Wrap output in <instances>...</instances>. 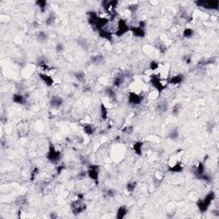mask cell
<instances>
[{"mask_svg": "<svg viewBox=\"0 0 219 219\" xmlns=\"http://www.w3.org/2000/svg\"><path fill=\"white\" fill-rule=\"evenodd\" d=\"M216 199V194L214 192H210L205 197L201 199H199L197 202V206H198L199 211L201 212H207V210L212 205L213 200Z\"/></svg>", "mask_w": 219, "mask_h": 219, "instance_id": "6da1fadb", "label": "cell"}, {"mask_svg": "<svg viewBox=\"0 0 219 219\" xmlns=\"http://www.w3.org/2000/svg\"><path fill=\"white\" fill-rule=\"evenodd\" d=\"M130 31V26L127 24V21L123 18H120L117 21V30L115 31V34L118 37L123 36L125 34Z\"/></svg>", "mask_w": 219, "mask_h": 219, "instance_id": "7a4b0ae2", "label": "cell"}, {"mask_svg": "<svg viewBox=\"0 0 219 219\" xmlns=\"http://www.w3.org/2000/svg\"><path fill=\"white\" fill-rule=\"evenodd\" d=\"M70 206L71 211L75 215H78V214H80L81 212H83L86 210V208H87L86 204L83 202L82 199L79 198V197H77L75 199H74L72 201Z\"/></svg>", "mask_w": 219, "mask_h": 219, "instance_id": "3957f363", "label": "cell"}, {"mask_svg": "<svg viewBox=\"0 0 219 219\" xmlns=\"http://www.w3.org/2000/svg\"><path fill=\"white\" fill-rule=\"evenodd\" d=\"M61 155L62 153L59 150H57L54 145H50L47 152V159L50 162L52 163H57L61 159Z\"/></svg>", "mask_w": 219, "mask_h": 219, "instance_id": "277c9868", "label": "cell"}, {"mask_svg": "<svg viewBox=\"0 0 219 219\" xmlns=\"http://www.w3.org/2000/svg\"><path fill=\"white\" fill-rule=\"evenodd\" d=\"M199 7L204 8L206 10H212V11H217L218 10V1H199L195 2Z\"/></svg>", "mask_w": 219, "mask_h": 219, "instance_id": "5b68a950", "label": "cell"}, {"mask_svg": "<svg viewBox=\"0 0 219 219\" xmlns=\"http://www.w3.org/2000/svg\"><path fill=\"white\" fill-rule=\"evenodd\" d=\"M87 177L91 179V180L94 181H99V173H100V170H99V166L97 164H92L90 165L88 168V170L87 171Z\"/></svg>", "mask_w": 219, "mask_h": 219, "instance_id": "8992f818", "label": "cell"}, {"mask_svg": "<svg viewBox=\"0 0 219 219\" xmlns=\"http://www.w3.org/2000/svg\"><path fill=\"white\" fill-rule=\"evenodd\" d=\"M127 99H128V103L132 105H139L143 101V96L138 93L129 92V94L127 96Z\"/></svg>", "mask_w": 219, "mask_h": 219, "instance_id": "52a82bcc", "label": "cell"}, {"mask_svg": "<svg viewBox=\"0 0 219 219\" xmlns=\"http://www.w3.org/2000/svg\"><path fill=\"white\" fill-rule=\"evenodd\" d=\"M130 31L134 37L137 38H143L145 35V26L139 23L138 27H130Z\"/></svg>", "mask_w": 219, "mask_h": 219, "instance_id": "ba28073f", "label": "cell"}, {"mask_svg": "<svg viewBox=\"0 0 219 219\" xmlns=\"http://www.w3.org/2000/svg\"><path fill=\"white\" fill-rule=\"evenodd\" d=\"M39 79L46 84L47 87H52L55 84V80L53 79V77L50 74H46V73H39Z\"/></svg>", "mask_w": 219, "mask_h": 219, "instance_id": "9c48e42d", "label": "cell"}, {"mask_svg": "<svg viewBox=\"0 0 219 219\" xmlns=\"http://www.w3.org/2000/svg\"><path fill=\"white\" fill-rule=\"evenodd\" d=\"M184 79H185V78H184L183 74H175V75L171 76V77L168 80V83H169V84H171V85H179V84L183 82Z\"/></svg>", "mask_w": 219, "mask_h": 219, "instance_id": "30bf717a", "label": "cell"}, {"mask_svg": "<svg viewBox=\"0 0 219 219\" xmlns=\"http://www.w3.org/2000/svg\"><path fill=\"white\" fill-rule=\"evenodd\" d=\"M35 70V66L33 64H28L26 67H24L21 70V74L25 78L30 77L33 74V73Z\"/></svg>", "mask_w": 219, "mask_h": 219, "instance_id": "8fae6325", "label": "cell"}, {"mask_svg": "<svg viewBox=\"0 0 219 219\" xmlns=\"http://www.w3.org/2000/svg\"><path fill=\"white\" fill-rule=\"evenodd\" d=\"M194 173L198 177H200L205 174V164L201 162H198L194 166Z\"/></svg>", "mask_w": 219, "mask_h": 219, "instance_id": "7c38bea8", "label": "cell"}, {"mask_svg": "<svg viewBox=\"0 0 219 219\" xmlns=\"http://www.w3.org/2000/svg\"><path fill=\"white\" fill-rule=\"evenodd\" d=\"M143 146H144V143L140 141H135L133 144V149H134V152L137 155H142L143 154Z\"/></svg>", "mask_w": 219, "mask_h": 219, "instance_id": "4fadbf2b", "label": "cell"}, {"mask_svg": "<svg viewBox=\"0 0 219 219\" xmlns=\"http://www.w3.org/2000/svg\"><path fill=\"white\" fill-rule=\"evenodd\" d=\"M63 102H64V100H63V99L61 97L54 96L50 100V105L52 106L53 108H58V107H60L63 105Z\"/></svg>", "mask_w": 219, "mask_h": 219, "instance_id": "5bb4252c", "label": "cell"}, {"mask_svg": "<svg viewBox=\"0 0 219 219\" xmlns=\"http://www.w3.org/2000/svg\"><path fill=\"white\" fill-rule=\"evenodd\" d=\"M95 130V127H94L93 124L92 123L87 124V125H84V126H83V132H84V134H85L86 135H87V136H92V134H94Z\"/></svg>", "mask_w": 219, "mask_h": 219, "instance_id": "9a60e30c", "label": "cell"}, {"mask_svg": "<svg viewBox=\"0 0 219 219\" xmlns=\"http://www.w3.org/2000/svg\"><path fill=\"white\" fill-rule=\"evenodd\" d=\"M99 36L104 39L111 40V39H112V33L110 32L109 30H107V29H100V30H99Z\"/></svg>", "mask_w": 219, "mask_h": 219, "instance_id": "2e32d148", "label": "cell"}, {"mask_svg": "<svg viewBox=\"0 0 219 219\" xmlns=\"http://www.w3.org/2000/svg\"><path fill=\"white\" fill-rule=\"evenodd\" d=\"M127 214V207H126V206H124V205H122V206H120L119 208L117 209V215H116V217H117V218L118 219H123L126 217Z\"/></svg>", "mask_w": 219, "mask_h": 219, "instance_id": "e0dca14e", "label": "cell"}, {"mask_svg": "<svg viewBox=\"0 0 219 219\" xmlns=\"http://www.w3.org/2000/svg\"><path fill=\"white\" fill-rule=\"evenodd\" d=\"M12 99H13V101H14L15 103L19 104V105H25V103H27V99H26V97L22 95V94H20V93L14 94Z\"/></svg>", "mask_w": 219, "mask_h": 219, "instance_id": "ac0fdd59", "label": "cell"}, {"mask_svg": "<svg viewBox=\"0 0 219 219\" xmlns=\"http://www.w3.org/2000/svg\"><path fill=\"white\" fill-rule=\"evenodd\" d=\"M124 82V77L123 75H117L116 77L114 78L113 80V85L116 87H120L123 86Z\"/></svg>", "mask_w": 219, "mask_h": 219, "instance_id": "d6986e66", "label": "cell"}, {"mask_svg": "<svg viewBox=\"0 0 219 219\" xmlns=\"http://www.w3.org/2000/svg\"><path fill=\"white\" fill-rule=\"evenodd\" d=\"M182 35L184 38H187V39H190L194 35V30L190 28H187L183 30L182 32Z\"/></svg>", "mask_w": 219, "mask_h": 219, "instance_id": "ffe728a7", "label": "cell"}, {"mask_svg": "<svg viewBox=\"0 0 219 219\" xmlns=\"http://www.w3.org/2000/svg\"><path fill=\"white\" fill-rule=\"evenodd\" d=\"M108 110L104 105L100 106V117L102 120H106L108 118Z\"/></svg>", "mask_w": 219, "mask_h": 219, "instance_id": "44dd1931", "label": "cell"}, {"mask_svg": "<svg viewBox=\"0 0 219 219\" xmlns=\"http://www.w3.org/2000/svg\"><path fill=\"white\" fill-rule=\"evenodd\" d=\"M163 178H164V173L163 171L161 170L156 171L154 174V180L157 181L158 182H160V181H162Z\"/></svg>", "mask_w": 219, "mask_h": 219, "instance_id": "7402d4cb", "label": "cell"}, {"mask_svg": "<svg viewBox=\"0 0 219 219\" xmlns=\"http://www.w3.org/2000/svg\"><path fill=\"white\" fill-rule=\"evenodd\" d=\"M160 95V92L158 91V90H156V89H154V90H152L151 92H149V98L151 99H153V100H156V99H158V98H159V96Z\"/></svg>", "mask_w": 219, "mask_h": 219, "instance_id": "603a6c76", "label": "cell"}, {"mask_svg": "<svg viewBox=\"0 0 219 219\" xmlns=\"http://www.w3.org/2000/svg\"><path fill=\"white\" fill-rule=\"evenodd\" d=\"M80 123L84 126V125H87V124L92 123V119L91 117H88V116H85V117H82L80 120Z\"/></svg>", "mask_w": 219, "mask_h": 219, "instance_id": "cb8c5ba5", "label": "cell"}, {"mask_svg": "<svg viewBox=\"0 0 219 219\" xmlns=\"http://www.w3.org/2000/svg\"><path fill=\"white\" fill-rule=\"evenodd\" d=\"M126 188H127V191L129 194L133 193L135 190V188H136V182H128Z\"/></svg>", "mask_w": 219, "mask_h": 219, "instance_id": "d4e9b609", "label": "cell"}, {"mask_svg": "<svg viewBox=\"0 0 219 219\" xmlns=\"http://www.w3.org/2000/svg\"><path fill=\"white\" fill-rule=\"evenodd\" d=\"M36 4L38 5V7L42 11H44L46 10V5H47V2L46 1H43V0H39L36 2Z\"/></svg>", "mask_w": 219, "mask_h": 219, "instance_id": "484cf974", "label": "cell"}, {"mask_svg": "<svg viewBox=\"0 0 219 219\" xmlns=\"http://www.w3.org/2000/svg\"><path fill=\"white\" fill-rule=\"evenodd\" d=\"M37 39L40 42H44V41H46V39H47V34L45 32H39Z\"/></svg>", "mask_w": 219, "mask_h": 219, "instance_id": "4316f807", "label": "cell"}, {"mask_svg": "<svg viewBox=\"0 0 219 219\" xmlns=\"http://www.w3.org/2000/svg\"><path fill=\"white\" fill-rule=\"evenodd\" d=\"M75 78H76L80 82H84V81H85L86 76L85 74H84V73H82V72H78V73H75Z\"/></svg>", "mask_w": 219, "mask_h": 219, "instance_id": "83f0119b", "label": "cell"}, {"mask_svg": "<svg viewBox=\"0 0 219 219\" xmlns=\"http://www.w3.org/2000/svg\"><path fill=\"white\" fill-rule=\"evenodd\" d=\"M54 22H55V16H49L46 21V25H49V26L52 25Z\"/></svg>", "mask_w": 219, "mask_h": 219, "instance_id": "f1b7e54d", "label": "cell"}, {"mask_svg": "<svg viewBox=\"0 0 219 219\" xmlns=\"http://www.w3.org/2000/svg\"><path fill=\"white\" fill-rule=\"evenodd\" d=\"M180 110H181V105L177 104V105H176L173 107V110H172V113H173L174 115H178V114H179V112H180Z\"/></svg>", "mask_w": 219, "mask_h": 219, "instance_id": "f546056e", "label": "cell"}, {"mask_svg": "<svg viewBox=\"0 0 219 219\" xmlns=\"http://www.w3.org/2000/svg\"><path fill=\"white\" fill-rule=\"evenodd\" d=\"M123 133L126 134H131L133 133V127L132 126H127L123 128Z\"/></svg>", "mask_w": 219, "mask_h": 219, "instance_id": "4dcf8cb0", "label": "cell"}, {"mask_svg": "<svg viewBox=\"0 0 219 219\" xmlns=\"http://www.w3.org/2000/svg\"><path fill=\"white\" fill-rule=\"evenodd\" d=\"M170 136H171L170 137L171 139H177L178 137V132L176 130H172L170 133Z\"/></svg>", "mask_w": 219, "mask_h": 219, "instance_id": "1f68e13d", "label": "cell"}, {"mask_svg": "<svg viewBox=\"0 0 219 219\" xmlns=\"http://www.w3.org/2000/svg\"><path fill=\"white\" fill-rule=\"evenodd\" d=\"M107 194H108V196H110V197L113 198L114 196L116 195V191L110 189V190H109L108 192H107Z\"/></svg>", "mask_w": 219, "mask_h": 219, "instance_id": "d6a6232c", "label": "cell"}, {"mask_svg": "<svg viewBox=\"0 0 219 219\" xmlns=\"http://www.w3.org/2000/svg\"><path fill=\"white\" fill-rule=\"evenodd\" d=\"M63 48H64L63 45H62V44H59V45H57V51H63Z\"/></svg>", "mask_w": 219, "mask_h": 219, "instance_id": "836d02e7", "label": "cell"}]
</instances>
